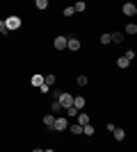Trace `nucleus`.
Instances as JSON below:
<instances>
[{
    "instance_id": "f257e3e1",
    "label": "nucleus",
    "mask_w": 137,
    "mask_h": 152,
    "mask_svg": "<svg viewBox=\"0 0 137 152\" xmlns=\"http://www.w3.org/2000/svg\"><path fill=\"white\" fill-rule=\"evenodd\" d=\"M21 25H23L21 16H9V18H5V30L7 32H16Z\"/></svg>"
},
{
    "instance_id": "f03ea898",
    "label": "nucleus",
    "mask_w": 137,
    "mask_h": 152,
    "mask_svg": "<svg viewBox=\"0 0 137 152\" xmlns=\"http://www.w3.org/2000/svg\"><path fill=\"white\" fill-rule=\"evenodd\" d=\"M50 129H55V132H64V129H69V118H66V116H55V123H53Z\"/></svg>"
},
{
    "instance_id": "7ed1b4c3",
    "label": "nucleus",
    "mask_w": 137,
    "mask_h": 152,
    "mask_svg": "<svg viewBox=\"0 0 137 152\" xmlns=\"http://www.w3.org/2000/svg\"><path fill=\"white\" fill-rule=\"evenodd\" d=\"M57 102H59V107L62 109H69V107H73V95L71 93H57Z\"/></svg>"
},
{
    "instance_id": "20e7f679",
    "label": "nucleus",
    "mask_w": 137,
    "mask_h": 152,
    "mask_svg": "<svg viewBox=\"0 0 137 152\" xmlns=\"http://www.w3.org/2000/svg\"><path fill=\"white\" fill-rule=\"evenodd\" d=\"M66 41H69V37H55V41H53V45H55V50H64L66 48Z\"/></svg>"
},
{
    "instance_id": "39448f33",
    "label": "nucleus",
    "mask_w": 137,
    "mask_h": 152,
    "mask_svg": "<svg viewBox=\"0 0 137 152\" xmlns=\"http://www.w3.org/2000/svg\"><path fill=\"white\" fill-rule=\"evenodd\" d=\"M87 104V100L82 98V95H73V109H78V111H82Z\"/></svg>"
},
{
    "instance_id": "423d86ee",
    "label": "nucleus",
    "mask_w": 137,
    "mask_h": 152,
    "mask_svg": "<svg viewBox=\"0 0 137 152\" xmlns=\"http://www.w3.org/2000/svg\"><path fill=\"white\" fill-rule=\"evenodd\" d=\"M76 118H78V125H80V127L91 125V118H89V114H85V111H80V114L76 116Z\"/></svg>"
},
{
    "instance_id": "0eeeda50",
    "label": "nucleus",
    "mask_w": 137,
    "mask_h": 152,
    "mask_svg": "<svg viewBox=\"0 0 137 152\" xmlns=\"http://www.w3.org/2000/svg\"><path fill=\"white\" fill-rule=\"evenodd\" d=\"M66 48H69V50H73V52L80 50V41H78L76 37H69V41H66Z\"/></svg>"
},
{
    "instance_id": "6e6552de",
    "label": "nucleus",
    "mask_w": 137,
    "mask_h": 152,
    "mask_svg": "<svg viewBox=\"0 0 137 152\" xmlns=\"http://www.w3.org/2000/svg\"><path fill=\"white\" fill-rule=\"evenodd\" d=\"M124 14H126V16H130V18H133V16H135V14H137V7L133 5V2H126V5H124Z\"/></svg>"
},
{
    "instance_id": "1a4fd4ad",
    "label": "nucleus",
    "mask_w": 137,
    "mask_h": 152,
    "mask_svg": "<svg viewBox=\"0 0 137 152\" xmlns=\"http://www.w3.org/2000/svg\"><path fill=\"white\" fill-rule=\"evenodd\" d=\"M110 43H124V34H121V32H112L110 34Z\"/></svg>"
},
{
    "instance_id": "9d476101",
    "label": "nucleus",
    "mask_w": 137,
    "mask_h": 152,
    "mask_svg": "<svg viewBox=\"0 0 137 152\" xmlns=\"http://www.w3.org/2000/svg\"><path fill=\"white\" fill-rule=\"evenodd\" d=\"M112 136H114V141H124L126 139V132L121 129V127H114V129H112Z\"/></svg>"
},
{
    "instance_id": "9b49d317",
    "label": "nucleus",
    "mask_w": 137,
    "mask_h": 152,
    "mask_svg": "<svg viewBox=\"0 0 137 152\" xmlns=\"http://www.w3.org/2000/svg\"><path fill=\"white\" fill-rule=\"evenodd\" d=\"M30 84H32V86H37V89H39L41 84H44V75H39V73H37V75H32V80H30Z\"/></svg>"
},
{
    "instance_id": "f8f14e48",
    "label": "nucleus",
    "mask_w": 137,
    "mask_h": 152,
    "mask_svg": "<svg viewBox=\"0 0 137 152\" xmlns=\"http://www.w3.org/2000/svg\"><path fill=\"white\" fill-rule=\"evenodd\" d=\"M41 121H44V125L48 127V129H50V127H53V123H55V116H53V114H48V116H44Z\"/></svg>"
},
{
    "instance_id": "ddd939ff",
    "label": "nucleus",
    "mask_w": 137,
    "mask_h": 152,
    "mask_svg": "<svg viewBox=\"0 0 137 152\" xmlns=\"http://www.w3.org/2000/svg\"><path fill=\"white\" fill-rule=\"evenodd\" d=\"M55 80H57V77L53 75V73H48V75H44V84H48V86H53V84H55Z\"/></svg>"
},
{
    "instance_id": "4468645a",
    "label": "nucleus",
    "mask_w": 137,
    "mask_h": 152,
    "mask_svg": "<svg viewBox=\"0 0 137 152\" xmlns=\"http://www.w3.org/2000/svg\"><path fill=\"white\" fill-rule=\"evenodd\" d=\"M85 9H87V2H82V0H78L73 5V12H85Z\"/></svg>"
},
{
    "instance_id": "2eb2a0df",
    "label": "nucleus",
    "mask_w": 137,
    "mask_h": 152,
    "mask_svg": "<svg viewBox=\"0 0 137 152\" xmlns=\"http://www.w3.org/2000/svg\"><path fill=\"white\" fill-rule=\"evenodd\" d=\"M117 66H119V68H128V66H130V61H128L126 57H119V59H117Z\"/></svg>"
},
{
    "instance_id": "dca6fc26",
    "label": "nucleus",
    "mask_w": 137,
    "mask_h": 152,
    "mask_svg": "<svg viewBox=\"0 0 137 152\" xmlns=\"http://www.w3.org/2000/svg\"><path fill=\"white\" fill-rule=\"evenodd\" d=\"M34 7L44 12V9H48V0H37V2H34Z\"/></svg>"
},
{
    "instance_id": "f3484780",
    "label": "nucleus",
    "mask_w": 137,
    "mask_h": 152,
    "mask_svg": "<svg viewBox=\"0 0 137 152\" xmlns=\"http://www.w3.org/2000/svg\"><path fill=\"white\" fill-rule=\"evenodd\" d=\"M76 82H78L80 86H87V84H89V77H87V75H78V80H76Z\"/></svg>"
},
{
    "instance_id": "a211bd4d",
    "label": "nucleus",
    "mask_w": 137,
    "mask_h": 152,
    "mask_svg": "<svg viewBox=\"0 0 137 152\" xmlns=\"http://www.w3.org/2000/svg\"><path fill=\"white\" fill-rule=\"evenodd\" d=\"M69 132H71V134H82V127L76 123V125H69Z\"/></svg>"
},
{
    "instance_id": "6ab92c4d",
    "label": "nucleus",
    "mask_w": 137,
    "mask_h": 152,
    "mask_svg": "<svg viewBox=\"0 0 137 152\" xmlns=\"http://www.w3.org/2000/svg\"><path fill=\"white\" fill-rule=\"evenodd\" d=\"M126 34H137V25L135 23H128V25H126Z\"/></svg>"
},
{
    "instance_id": "aec40b11",
    "label": "nucleus",
    "mask_w": 137,
    "mask_h": 152,
    "mask_svg": "<svg viewBox=\"0 0 137 152\" xmlns=\"http://www.w3.org/2000/svg\"><path fill=\"white\" fill-rule=\"evenodd\" d=\"M50 109H53V114H57V111L62 114V111H64V109L59 107V102H57V100H53V107H50Z\"/></svg>"
},
{
    "instance_id": "412c9836",
    "label": "nucleus",
    "mask_w": 137,
    "mask_h": 152,
    "mask_svg": "<svg viewBox=\"0 0 137 152\" xmlns=\"http://www.w3.org/2000/svg\"><path fill=\"white\" fill-rule=\"evenodd\" d=\"M82 134H85V136H91V134H94V127H91V125H85V127H82Z\"/></svg>"
},
{
    "instance_id": "4be33fe9",
    "label": "nucleus",
    "mask_w": 137,
    "mask_h": 152,
    "mask_svg": "<svg viewBox=\"0 0 137 152\" xmlns=\"http://www.w3.org/2000/svg\"><path fill=\"white\" fill-rule=\"evenodd\" d=\"M62 14H64V18H71V16H73L76 12H73V7H66V9H64Z\"/></svg>"
},
{
    "instance_id": "5701e85b",
    "label": "nucleus",
    "mask_w": 137,
    "mask_h": 152,
    "mask_svg": "<svg viewBox=\"0 0 137 152\" xmlns=\"http://www.w3.org/2000/svg\"><path fill=\"white\" fill-rule=\"evenodd\" d=\"M101 43H103V45H110V34H101Z\"/></svg>"
},
{
    "instance_id": "b1692460",
    "label": "nucleus",
    "mask_w": 137,
    "mask_h": 152,
    "mask_svg": "<svg viewBox=\"0 0 137 152\" xmlns=\"http://www.w3.org/2000/svg\"><path fill=\"white\" fill-rule=\"evenodd\" d=\"M39 91H41V95H46V93H50V86H48V84H41Z\"/></svg>"
},
{
    "instance_id": "393cba45",
    "label": "nucleus",
    "mask_w": 137,
    "mask_h": 152,
    "mask_svg": "<svg viewBox=\"0 0 137 152\" xmlns=\"http://www.w3.org/2000/svg\"><path fill=\"white\" fill-rule=\"evenodd\" d=\"M66 114L71 116V118H76V116H78V109H73V107H69V109H66Z\"/></svg>"
},
{
    "instance_id": "a878e982",
    "label": "nucleus",
    "mask_w": 137,
    "mask_h": 152,
    "mask_svg": "<svg viewBox=\"0 0 137 152\" xmlns=\"http://www.w3.org/2000/svg\"><path fill=\"white\" fill-rule=\"evenodd\" d=\"M124 57L128 59V61H133V59H135V50H128V52H126V55H124Z\"/></svg>"
},
{
    "instance_id": "bb28decb",
    "label": "nucleus",
    "mask_w": 137,
    "mask_h": 152,
    "mask_svg": "<svg viewBox=\"0 0 137 152\" xmlns=\"http://www.w3.org/2000/svg\"><path fill=\"white\" fill-rule=\"evenodd\" d=\"M5 32H7V30H5V20L0 18V34H5Z\"/></svg>"
},
{
    "instance_id": "cd10ccee",
    "label": "nucleus",
    "mask_w": 137,
    "mask_h": 152,
    "mask_svg": "<svg viewBox=\"0 0 137 152\" xmlns=\"http://www.w3.org/2000/svg\"><path fill=\"white\" fill-rule=\"evenodd\" d=\"M32 152H44V150H39V148H37V150H32Z\"/></svg>"
},
{
    "instance_id": "c85d7f7f",
    "label": "nucleus",
    "mask_w": 137,
    "mask_h": 152,
    "mask_svg": "<svg viewBox=\"0 0 137 152\" xmlns=\"http://www.w3.org/2000/svg\"><path fill=\"white\" fill-rule=\"evenodd\" d=\"M44 152H55V150H44Z\"/></svg>"
}]
</instances>
